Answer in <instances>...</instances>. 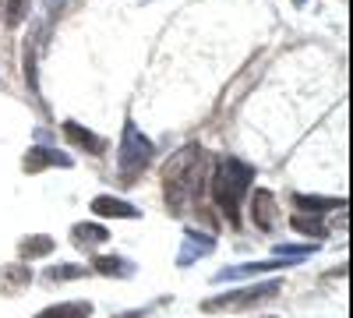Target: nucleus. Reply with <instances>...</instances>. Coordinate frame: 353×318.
Listing matches in <instances>:
<instances>
[{"label":"nucleus","mask_w":353,"mask_h":318,"mask_svg":"<svg viewBox=\"0 0 353 318\" xmlns=\"http://www.w3.org/2000/svg\"><path fill=\"white\" fill-rule=\"evenodd\" d=\"M88 315H92V304L88 301H64V304L43 308L36 318H88Z\"/></svg>","instance_id":"obj_16"},{"label":"nucleus","mask_w":353,"mask_h":318,"mask_svg":"<svg viewBox=\"0 0 353 318\" xmlns=\"http://www.w3.org/2000/svg\"><path fill=\"white\" fill-rule=\"evenodd\" d=\"M290 226L297 230V234H304V237H325V226H321V219L318 216H307V212H297L290 219Z\"/></svg>","instance_id":"obj_18"},{"label":"nucleus","mask_w":353,"mask_h":318,"mask_svg":"<svg viewBox=\"0 0 353 318\" xmlns=\"http://www.w3.org/2000/svg\"><path fill=\"white\" fill-rule=\"evenodd\" d=\"M28 283H32V269H28V266H4V269H0V294L14 297V294L25 290Z\"/></svg>","instance_id":"obj_12"},{"label":"nucleus","mask_w":353,"mask_h":318,"mask_svg":"<svg viewBox=\"0 0 353 318\" xmlns=\"http://www.w3.org/2000/svg\"><path fill=\"white\" fill-rule=\"evenodd\" d=\"M293 4H304V0H293Z\"/></svg>","instance_id":"obj_22"},{"label":"nucleus","mask_w":353,"mask_h":318,"mask_svg":"<svg viewBox=\"0 0 353 318\" xmlns=\"http://www.w3.org/2000/svg\"><path fill=\"white\" fill-rule=\"evenodd\" d=\"M113 318H145V311L134 308V311H121V315H113Z\"/></svg>","instance_id":"obj_21"},{"label":"nucleus","mask_w":353,"mask_h":318,"mask_svg":"<svg viewBox=\"0 0 353 318\" xmlns=\"http://www.w3.org/2000/svg\"><path fill=\"white\" fill-rule=\"evenodd\" d=\"M53 248H57V241H53V237H46V234H32V237L18 241V255L25 258V262H36V258H46Z\"/></svg>","instance_id":"obj_15"},{"label":"nucleus","mask_w":353,"mask_h":318,"mask_svg":"<svg viewBox=\"0 0 353 318\" xmlns=\"http://www.w3.org/2000/svg\"><path fill=\"white\" fill-rule=\"evenodd\" d=\"M293 209L321 216V212H329V209H346V201L343 198H318V195H293Z\"/></svg>","instance_id":"obj_13"},{"label":"nucleus","mask_w":353,"mask_h":318,"mask_svg":"<svg viewBox=\"0 0 353 318\" xmlns=\"http://www.w3.org/2000/svg\"><path fill=\"white\" fill-rule=\"evenodd\" d=\"M50 166H71V156L36 146V149H28L25 159H21V170H25V173H43V170H50Z\"/></svg>","instance_id":"obj_8"},{"label":"nucleus","mask_w":353,"mask_h":318,"mask_svg":"<svg viewBox=\"0 0 353 318\" xmlns=\"http://www.w3.org/2000/svg\"><path fill=\"white\" fill-rule=\"evenodd\" d=\"M293 258H269V262H248V266H230V269H219L212 276V283H226V279H241V276H254V272H272V269H286Z\"/></svg>","instance_id":"obj_7"},{"label":"nucleus","mask_w":353,"mask_h":318,"mask_svg":"<svg viewBox=\"0 0 353 318\" xmlns=\"http://www.w3.org/2000/svg\"><path fill=\"white\" fill-rule=\"evenodd\" d=\"M276 216H279L276 195L265 191V188H258V191L251 195V223H254L258 230H276Z\"/></svg>","instance_id":"obj_5"},{"label":"nucleus","mask_w":353,"mask_h":318,"mask_svg":"<svg viewBox=\"0 0 353 318\" xmlns=\"http://www.w3.org/2000/svg\"><path fill=\"white\" fill-rule=\"evenodd\" d=\"M106 237H110L106 226H99V223H78V226H71V241H74L78 248H85V251L99 248Z\"/></svg>","instance_id":"obj_14"},{"label":"nucleus","mask_w":353,"mask_h":318,"mask_svg":"<svg viewBox=\"0 0 353 318\" xmlns=\"http://www.w3.org/2000/svg\"><path fill=\"white\" fill-rule=\"evenodd\" d=\"M64 138L71 141V146L85 149L88 156H103V149H106V141H103L99 135H92L88 128H81V124H74V121H64Z\"/></svg>","instance_id":"obj_9"},{"label":"nucleus","mask_w":353,"mask_h":318,"mask_svg":"<svg viewBox=\"0 0 353 318\" xmlns=\"http://www.w3.org/2000/svg\"><path fill=\"white\" fill-rule=\"evenodd\" d=\"M152 159H156L152 138H145L138 131V124L128 121L124 135H121V149H117V173H121V184H138V177L149 170Z\"/></svg>","instance_id":"obj_3"},{"label":"nucleus","mask_w":353,"mask_h":318,"mask_svg":"<svg viewBox=\"0 0 353 318\" xmlns=\"http://www.w3.org/2000/svg\"><path fill=\"white\" fill-rule=\"evenodd\" d=\"M216 251V241L209 237V234H198V230H188L184 234V248H181V255H176V266L181 269H188L194 258H205V255H212Z\"/></svg>","instance_id":"obj_6"},{"label":"nucleus","mask_w":353,"mask_h":318,"mask_svg":"<svg viewBox=\"0 0 353 318\" xmlns=\"http://www.w3.org/2000/svg\"><path fill=\"white\" fill-rule=\"evenodd\" d=\"M28 4H32V0H8V25H11V28L25 21V14H28Z\"/></svg>","instance_id":"obj_20"},{"label":"nucleus","mask_w":353,"mask_h":318,"mask_svg":"<svg viewBox=\"0 0 353 318\" xmlns=\"http://www.w3.org/2000/svg\"><path fill=\"white\" fill-rule=\"evenodd\" d=\"M201 170H205V152L198 146H184L170 163L163 166V195L173 216L188 212L201 198Z\"/></svg>","instance_id":"obj_1"},{"label":"nucleus","mask_w":353,"mask_h":318,"mask_svg":"<svg viewBox=\"0 0 353 318\" xmlns=\"http://www.w3.org/2000/svg\"><path fill=\"white\" fill-rule=\"evenodd\" d=\"M39 28L32 32V39L25 43V81H28V89H32V96H39V81H36V57H39Z\"/></svg>","instance_id":"obj_17"},{"label":"nucleus","mask_w":353,"mask_h":318,"mask_svg":"<svg viewBox=\"0 0 353 318\" xmlns=\"http://www.w3.org/2000/svg\"><path fill=\"white\" fill-rule=\"evenodd\" d=\"M276 294H279V283L272 279V283H258V286H244V290H233V294L209 297L201 304V311H244V308H254Z\"/></svg>","instance_id":"obj_4"},{"label":"nucleus","mask_w":353,"mask_h":318,"mask_svg":"<svg viewBox=\"0 0 353 318\" xmlns=\"http://www.w3.org/2000/svg\"><path fill=\"white\" fill-rule=\"evenodd\" d=\"M209 181H212V198H216V206L223 209V216L230 223H237L241 201H244V195L251 191V181H254V166L237 159V156H219Z\"/></svg>","instance_id":"obj_2"},{"label":"nucleus","mask_w":353,"mask_h":318,"mask_svg":"<svg viewBox=\"0 0 353 318\" xmlns=\"http://www.w3.org/2000/svg\"><path fill=\"white\" fill-rule=\"evenodd\" d=\"M88 269L85 266H71V262H64V266H50L46 269V279L50 283H64V279H81Z\"/></svg>","instance_id":"obj_19"},{"label":"nucleus","mask_w":353,"mask_h":318,"mask_svg":"<svg viewBox=\"0 0 353 318\" xmlns=\"http://www.w3.org/2000/svg\"><path fill=\"white\" fill-rule=\"evenodd\" d=\"M92 212L96 216H113V219H138L141 212L124 198H113V195H96L92 198Z\"/></svg>","instance_id":"obj_10"},{"label":"nucleus","mask_w":353,"mask_h":318,"mask_svg":"<svg viewBox=\"0 0 353 318\" xmlns=\"http://www.w3.org/2000/svg\"><path fill=\"white\" fill-rule=\"evenodd\" d=\"M88 269L99 272V276H117V279L134 276V262H131V258H124V255H96Z\"/></svg>","instance_id":"obj_11"}]
</instances>
